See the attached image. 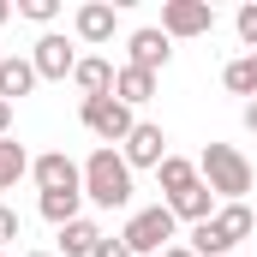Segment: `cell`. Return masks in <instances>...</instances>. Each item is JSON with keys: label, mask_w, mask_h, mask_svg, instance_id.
<instances>
[{"label": "cell", "mask_w": 257, "mask_h": 257, "mask_svg": "<svg viewBox=\"0 0 257 257\" xmlns=\"http://www.w3.org/2000/svg\"><path fill=\"white\" fill-rule=\"evenodd\" d=\"M84 197L96 203V209H126L132 203V168L120 150H90V162H84Z\"/></svg>", "instance_id": "obj_1"}, {"label": "cell", "mask_w": 257, "mask_h": 257, "mask_svg": "<svg viewBox=\"0 0 257 257\" xmlns=\"http://www.w3.org/2000/svg\"><path fill=\"white\" fill-rule=\"evenodd\" d=\"M197 174H203V186L215 197H227V203H245V192H251V162L233 150V144H209L203 156H197Z\"/></svg>", "instance_id": "obj_2"}, {"label": "cell", "mask_w": 257, "mask_h": 257, "mask_svg": "<svg viewBox=\"0 0 257 257\" xmlns=\"http://www.w3.org/2000/svg\"><path fill=\"white\" fill-rule=\"evenodd\" d=\"M174 227H180V221H174V209H168V203H150V209H138L126 227H120V239H126L132 257H150V251L162 257L168 245H174Z\"/></svg>", "instance_id": "obj_3"}, {"label": "cell", "mask_w": 257, "mask_h": 257, "mask_svg": "<svg viewBox=\"0 0 257 257\" xmlns=\"http://www.w3.org/2000/svg\"><path fill=\"white\" fill-rule=\"evenodd\" d=\"M84 126L114 150V144H126V138H132L138 120H132V108L120 102V96H90V102H84Z\"/></svg>", "instance_id": "obj_4"}, {"label": "cell", "mask_w": 257, "mask_h": 257, "mask_svg": "<svg viewBox=\"0 0 257 257\" xmlns=\"http://www.w3.org/2000/svg\"><path fill=\"white\" fill-rule=\"evenodd\" d=\"M203 30H215V6L209 0H168L162 6V36L174 42V36H203Z\"/></svg>", "instance_id": "obj_5"}, {"label": "cell", "mask_w": 257, "mask_h": 257, "mask_svg": "<svg viewBox=\"0 0 257 257\" xmlns=\"http://www.w3.org/2000/svg\"><path fill=\"white\" fill-rule=\"evenodd\" d=\"M30 174H36V186H42V192H84V168H78L66 150L36 156V162H30Z\"/></svg>", "instance_id": "obj_6"}, {"label": "cell", "mask_w": 257, "mask_h": 257, "mask_svg": "<svg viewBox=\"0 0 257 257\" xmlns=\"http://www.w3.org/2000/svg\"><path fill=\"white\" fill-rule=\"evenodd\" d=\"M120 156H126V168H162L168 162V138H162V126H132V138L120 144Z\"/></svg>", "instance_id": "obj_7"}, {"label": "cell", "mask_w": 257, "mask_h": 257, "mask_svg": "<svg viewBox=\"0 0 257 257\" xmlns=\"http://www.w3.org/2000/svg\"><path fill=\"white\" fill-rule=\"evenodd\" d=\"M30 66H36V78H72V72H78V54H72V42H66V36L48 30V36L30 48Z\"/></svg>", "instance_id": "obj_8"}, {"label": "cell", "mask_w": 257, "mask_h": 257, "mask_svg": "<svg viewBox=\"0 0 257 257\" xmlns=\"http://www.w3.org/2000/svg\"><path fill=\"white\" fill-rule=\"evenodd\" d=\"M30 90H36V66L24 54H0V102H18Z\"/></svg>", "instance_id": "obj_9"}, {"label": "cell", "mask_w": 257, "mask_h": 257, "mask_svg": "<svg viewBox=\"0 0 257 257\" xmlns=\"http://www.w3.org/2000/svg\"><path fill=\"white\" fill-rule=\"evenodd\" d=\"M168 54H174V42L162 36V30H132V60L138 72H156V66H168Z\"/></svg>", "instance_id": "obj_10"}, {"label": "cell", "mask_w": 257, "mask_h": 257, "mask_svg": "<svg viewBox=\"0 0 257 257\" xmlns=\"http://www.w3.org/2000/svg\"><path fill=\"white\" fill-rule=\"evenodd\" d=\"M168 209H174V221H192V227H203L209 215H215V192L197 180L192 192H180V197H168Z\"/></svg>", "instance_id": "obj_11"}, {"label": "cell", "mask_w": 257, "mask_h": 257, "mask_svg": "<svg viewBox=\"0 0 257 257\" xmlns=\"http://www.w3.org/2000/svg\"><path fill=\"white\" fill-rule=\"evenodd\" d=\"M209 221H215V233H221L227 245H239V239H251V233H257V215L245 209V203H221Z\"/></svg>", "instance_id": "obj_12"}, {"label": "cell", "mask_w": 257, "mask_h": 257, "mask_svg": "<svg viewBox=\"0 0 257 257\" xmlns=\"http://www.w3.org/2000/svg\"><path fill=\"white\" fill-rule=\"evenodd\" d=\"M96 245H102V227L96 221H66L60 227V257H96Z\"/></svg>", "instance_id": "obj_13"}, {"label": "cell", "mask_w": 257, "mask_h": 257, "mask_svg": "<svg viewBox=\"0 0 257 257\" xmlns=\"http://www.w3.org/2000/svg\"><path fill=\"white\" fill-rule=\"evenodd\" d=\"M114 96H120L126 108H138V102H150V96H156V72H138V66H120V72H114Z\"/></svg>", "instance_id": "obj_14"}, {"label": "cell", "mask_w": 257, "mask_h": 257, "mask_svg": "<svg viewBox=\"0 0 257 257\" xmlns=\"http://www.w3.org/2000/svg\"><path fill=\"white\" fill-rule=\"evenodd\" d=\"M78 36H84V42H108V36H114V6H108V0L78 6Z\"/></svg>", "instance_id": "obj_15"}, {"label": "cell", "mask_w": 257, "mask_h": 257, "mask_svg": "<svg viewBox=\"0 0 257 257\" xmlns=\"http://www.w3.org/2000/svg\"><path fill=\"white\" fill-rule=\"evenodd\" d=\"M72 84L84 90V102H90V96H114V66H108V60H78Z\"/></svg>", "instance_id": "obj_16"}, {"label": "cell", "mask_w": 257, "mask_h": 257, "mask_svg": "<svg viewBox=\"0 0 257 257\" xmlns=\"http://www.w3.org/2000/svg\"><path fill=\"white\" fill-rule=\"evenodd\" d=\"M156 180H162V192H168V197H180V192H192V186H197V162L168 156V162L156 168Z\"/></svg>", "instance_id": "obj_17"}, {"label": "cell", "mask_w": 257, "mask_h": 257, "mask_svg": "<svg viewBox=\"0 0 257 257\" xmlns=\"http://www.w3.org/2000/svg\"><path fill=\"white\" fill-rule=\"evenodd\" d=\"M24 174H30V156H24V144H18V138H0V192H12Z\"/></svg>", "instance_id": "obj_18"}, {"label": "cell", "mask_w": 257, "mask_h": 257, "mask_svg": "<svg viewBox=\"0 0 257 257\" xmlns=\"http://www.w3.org/2000/svg\"><path fill=\"white\" fill-rule=\"evenodd\" d=\"M78 203H84V192H42V215L54 221V227H66V221H78Z\"/></svg>", "instance_id": "obj_19"}, {"label": "cell", "mask_w": 257, "mask_h": 257, "mask_svg": "<svg viewBox=\"0 0 257 257\" xmlns=\"http://www.w3.org/2000/svg\"><path fill=\"white\" fill-rule=\"evenodd\" d=\"M221 84H227L233 96H251V102H257V54H245V60H233L227 72H221Z\"/></svg>", "instance_id": "obj_20"}, {"label": "cell", "mask_w": 257, "mask_h": 257, "mask_svg": "<svg viewBox=\"0 0 257 257\" xmlns=\"http://www.w3.org/2000/svg\"><path fill=\"white\" fill-rule=\"evenodd\" d=\"M192 251H197V257H227L233 245L215 233V221H203V227H192Z\"/></svg>", "instance_id": "obj_21"}, {"label": "cell", "mask_w": 257, "mask_h": 257, "mask_svg": "<svg viewBox=\"0 0 257 257\" xmlns=\"http://www.w3.org/2000/svg\"><path fill=\"white\" fill-rule=\"evenodd\" d=\"M233 24H239V42L257 54V0H251V6H239V18H233Z\"/></svg>", "instance_id": "obj_22"}, {"label": "cell", "mask_w": 257, "mask_h": 257, "mask_svg": "<svg viewBox=\"0 0 257 257\" xmlns=\"http://www.w3.org/2000/svg\"><path fill=\"white\" fill-rule=\"evenodd\" d=\"M18 12H24V18H36V24H48V18L60 12V0H24Z\"/></svg>", "instance_id": "obj_23"}, {"label": "cell", "mask_w": 257, "mask_h": 257, "mask_svg": "<svg viewBox=\"0 0 257 257\" xmlns=\"http://www.w3.org/2000/svg\"><path fill=\"white\" fill-rule=\"evenodd\" d=\"M12 239H18V209L0 203V245H12Z\"/></svg>", "instance_id": "obj_24"}, {"label": "cell", "mask_w": 257, "mask_h": 257, "mask_svg": "<svg viewBox=\"0 0 257 257\" xmlns=\"http://www.w3.org/2000/svg\"><path fill=\"white\" fill-rule=\"evenodd\" d=\"M96 257H132V251H126V239H120V233H114V239L102 233V245H96Z\"/></svg>", "instance_id": "obj_25"}, {"label": "cell", "mask_w": 257, "mask_h": 257, "mask_svg": "<svg viewBox=\"0 0 257 257\" xmlns=\"http://www.w3.org/2000/svg\"><path fill=\"white\" fill-rule=\"evenodd\" d=\"M6 126H12V102H0V138H6Z\"/></svg>", "instance_id": "obj_26"}, {"label": "cell", "mask_w": 257, "mask_h": 257, "mask_svg": "<svg viewBox=\"0 0 257 257\" xmlns=\"http://www.w3.org/2000/svg\"><path fill=\"white\" fill-rule=\"evenodd\" d=\"M245 132H257V102H245Z\"/></svg>", "instance_id": "obj_27"}, {"label": "cell", "mask_w": 257, "mask_h": 257, "mask_svg": "<svg viewBox=\"0 0 257 257\" xmlns=\"http://www.w3.org/2000/svg\"><path fill=\"white\" fill-rule=\"evenodd\" d=\"M162 257H197V251H192V245H168Z\"/></svg>", "instance_id": "obj_28"}, {"label": "cell", "mask_w": 257, "mask_h": 257, "mask_svg": "<svg viewBox=\"0 0 257 257\" xmlns=\"http://www.w3.org/2000/svg\"><path fill=\"white\" fill-rule=\"evenodd\" d=\"M6 18H12V6H6V0H0V24H6Z\"/></svg>", "instance_id": "obj_29"}, {"label": "cell", "mask_w": 257, "mask_h": 257, "mask_svg": "<svg viewBox=\"0 0 257 257\" xmlns=\"http://www.w3.org/2000/svg\"><path fill=\"white\" fill-rule=\"evenodd\" d=\"M30 257H60V251H30Z\"/></svg>", "instance_id": "obj_30"}, {"label": "cell", "mask_w": 257, "mask_h": 257, "mask_svg": "<svg viewBox=\"0 0 257 257\" xmlns=\"http://www.w3.org/2000/svg\"><path fill=\"white\" fill-rule=\"evenodd\" d=\"M0 257H6V251H0Z\"/></svg>", "instance_id": "obj_31"}]
</instances>
